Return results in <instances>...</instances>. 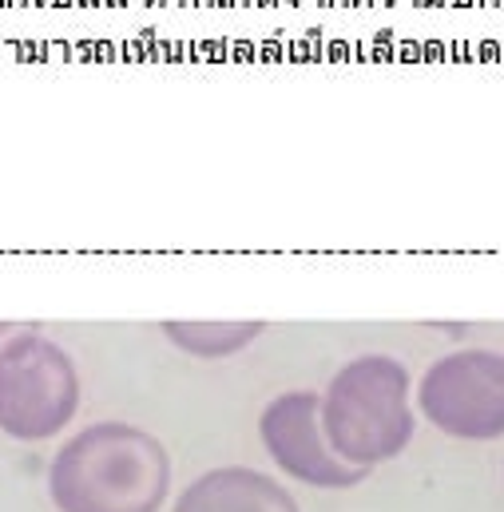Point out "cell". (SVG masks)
<instances>
[{"label":"cell","mask_w":504,"mask_h":512,"mask_svg":"<svg viewBox=\"0 0 504 512\" xmlns=\"http://www.w3.org/2000/svg\"><path fill=\"white\" fill-rule=\"evenodd\" d=\"M167 493V445L120 417L84 425L48 461V497L56 512H159Z\"/></svg>","instance_id":"6da1fadb"},{"label":"cell","mask_w":504,"mask_h":512,"mask_svg":"<svg viewBox=\"0 0 504 512\" xmlns=\"http://www.w3.org/2000/svg\"><path fill=\"white\" fill-rule=\"evenodd\" d=\"M413 378L393 354H358L322 389L330 449L358 469H378L413 441Z\"/></svg>","instance_id":"7a4b0ae2"},{"label":"cell","mask_w":504,"mask_h":512,"mask_svg":"<svg viewBox=\"0 0 504 512\" xmlns=\"http://www.w3.org/2000/svg\"><path fill=\"white\" fill-rule=\"evenodd\" d=\"M84 385L60 342L12 330L0 342V433L24 445L52 441L80 413Z\"/></svg>","instance_id":"3957f363"},{"label":"cell","mask_w":504,"mask_h":512,"mask_svg":"<svg viewBox=\"0 0 504 512\" xmlns=\"http://www.w3.org/2000/svg\"><path fill=\"white\" fill-rule=\"evenodd\" d=\"M417 413L453 441L504 437V354L489 346L441 354L417 382Z\"/></svg>","instance_id":"277c9868"},{"label":"cell","mask_w":504,"mask_h":512,"mask_svg":"<svg viewBox=\"0 0 504 512\" xmlns=\"http://www.w3.org/2000/svg\"><path fill=\"white\" fill-rule=\"evenodd\" d=\"M258 441L290 481H302L310 489H354L370 477V469L346 465L330 449L318 389H286L270 397L258 413Z\"/></svg>","instance_id":"5b68a950"},{"label":"cell","mask_w":504,"mask_h":512,"mask_svg":"<svg viewBox=\"0 0 504 512\" xmlns=\"http://www.w3.org/2000/svg\"><path fill=\"white\" fill-rule=\"evenodd\" d=\"M171 512H302L294 493L251 465H219L199 473Z\"/></svg>","instance_id":"8992f818"},{"label":"cell","mask_w":504,"mask_h":512,"mask_svg":"<svg viewBox=\"0 0 504 512\" xmlns=\"http://www.w3.org/2000/svg\"><path fill=\"white\" fill-rule=\"evenodd\" d=\"M163 338L191 354V358H203V362H219V358H235L251 346L254 338H262L266 322L247 318V322H203V318H167L159 322Z\"/></svg>","instance_id":"52a82bcc"}]
</instances>
